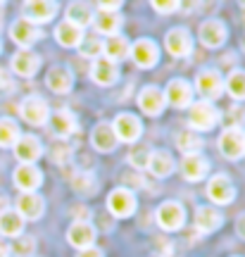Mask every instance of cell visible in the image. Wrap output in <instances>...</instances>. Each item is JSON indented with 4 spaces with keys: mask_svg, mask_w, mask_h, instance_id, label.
Here are the masks:
<instances>
[{
    "mask_svg": "<svg viewBox=\"0 0 245 257\" xmlns=\"http://www.w3.org/2000/svg\"><path fill=\"white\" fill-rule=\"evenodd\" d=\"M188 124L193 126V131H209L219 124V110L207 100H198L191 105L188 110Z\"/></svg>",
    "mask_w": 245,
    "mask_h": 257,
    "instance_id": "obj_1",
    "label": "cell"
},
{
    "mask_svg": "<svg viewBox=\"0 0 245 257\" xmlns=\"http://www.w3.org/2000/svg\"><path fill=\"white\" fill-rule=\"evenodd\" d=\"M157 224L162 226L164 231H179L186 224V210H183L179 202H162L160 207H157Z\"/></svg>",
    "mask_w": 245,
    "mask_h": 257,
    "instance_id": "obj_2",
    "label": "cell"
},
{
    "mask_svg": "<svg viewBox=\"0 0 245 257\" xmlns=\"http://www.w3.org/2000/svg\"><path fill=\"white\" fill-rule=\"evenodd\" d=\"M195 88L198 93L202 95V100H217L219 95L224 93V81H221V74L217 69H205V72L198 74V79H195Z\"/></svg>",
    "mask_w": 245,
    "mask_h": 257,
    "instance_id": "obj_3",
    "label": "cell"
},
{
    "mask_svg": "<svg viewBox=\"0 0 245 257\" xmlns=\"http://www.w3.org/2000/svg\"><path fill=\"white\" fill-rule=\"evenodd\" d=\"M219 150L228 160H238L245 155V131L240 128H226L219 136Z\"/></svg>",
    "mask_w": 245,
    "mask_h": 257,
    "instance_id": "obj_4",
    "label": "cell"
},
{
    "mask_svg": "<svg viewBox=\"0 0 245 257\" xmlns=\"http://www.w3.org/2000/svg\"><path fill=\"white\" fill-rule=\"evenodd\" d=\"M107 210L114 217H119V219L131 217L136 212V198H134V193L129 191V188H114L107 198Z\"/></svg>",
    "mask_w": 245,
    "mask_h": 257,
    "instance_id": "obj_5",
    "label": "cell"
},
{
    "mask_svg": "<svg viewBox=\"0 0 245 257\" xmlns=\"http://www.w3.org/2000/svg\"><path fill=\"white\" fill-rule=\"evenodd\" d=\"M112 128H114V136H117V141H124V143H134V141H138V138H141V134H143L141 119H138L136 114H129V112L117 114V119H114Z\"/></svg>",
    "mask_w": 245,
    "mask_h": 257,
    "instance_id": "obj_6",
    "label": "cell"
},
{
    "mask_svg": "<svg viewBox=\"0 0 245 257\" xmlns=\"http://www.w3.org/2000/svg\"><path fill=\"white\" fill-rule=\"evenodd\" d=\"M207 198L217 205H228L236 198V188L231 184V179L226 174H217L207 181Z\"/></svg>",
    "mask_w": 245,
    "mask_h": 257,
    "instance_id": "obj_7",
    "label": "cell"
},
{
    "mask_svg": "<svg viewBox=\"0 0 245 257\" xmlns=\"http://www.w3.org/2000/svg\"><path fill=\"white\" fill-rule=\"evenodd\" d=\"M22 117L29 121V124H34V126H41V124H46L48 117H50V110H48V102L41 98V95H29L27 100L22 102Z\"/></svg>",
    "mask_w": 245,
    "mask_h": 257,
    "instance_id": "obj_8",
    "label": "cell"
},
{
    "mask_svg": "<svg viewBox=\"0 0 245 257\" xmlns=\"http://www.w3.org/2000/svg\"><path fill=\"white\" fill-rule=\"evenodd\" d=\"M15 157H17L22 165H34L38 157L43 155V148H41V141L36 136H31V134H24V136L17 138V143H15Z\"/></svg>",
    "mask_w": 245,
    "mask_h": 257,
    "instance_id": "obj_9",
    "label": "cell"
},
{
    "mask_svg": "<svg viewBox=\"0 0 245 257\" xmlns=\"http://www.w3.org/2000/svg\"><path fill=\"white\" fill-rule=\"evenodd\" d=\"M129 55L134 57V62H136L138 67L150 69V67H155L157 60H160V50H157V46H155L150 38H141V41H136V43L131 46Z\"/></svg>",
    "mask_w": 245,
    "mask_h": 257,
    "instance_id": "obj_10",
    "label": "cell"
},
{
    "mask_svg": "<svg viewBox=\"0 0 245 257\" xmlns=\"http://www.w3.org/2000/svg\"><path fill=\"white\" fill-rule=\"evenodd\" d=\"M164 100H169L174 107H191L193 105V88L186 79H172L167 91H164Z\"/></svg>",
    "mask_w": 245,
    "mask_h": 257,
    "instance_id": "obj_11",
    "label": "cell"
},
{
    "mask_svg": "<svg viewBox=\"0 0 245 257\" xmlns=\"http://www.w3.org/2000/svg\"><path fill=\"white\" fill-rule=\"evenodd\" d=\"M12 179H15V186H17L19 191L36 193V188L41 186V181H43V174H41V169L34 165H19L17 169H15Z\"/></svg>",
    "mask_w": 245,
    "mask_h": 257,
    "instance_id": "obj_12",
    "label": "cell"
},
{
    "mask_svg": "<svg viewBox=\"0 0 245 257\" xmlns=\"http://www.w3.org/2000/svg\"><path fill=\"white\" fill-rule=\"evenodd\" d=\"M10 36H12V41H15L17 46H22V50H29V48L41 38V31L36 29V24H31V22H27V19L22 17V19H17V22L12 24Z\"/></svg>",
    "mask_w": 245,
    "mask_h": 257,
    "instance_id": "obj_13",
    "label": "cell"
},
{
    "mask_svg": "<svg viewBox=\"0 0 245 257\" xmlns=\"http://www.w3.org/2000/svg\"><path fill=\"white\" fill-rule=\"evenodd\" d=\"M198 36H200V43H202V46L219 48L226 41V27H224L219 19H207V22L200 24Z\"/></svg>",
    "mask_w": 245,
    "mask_h": 257,
    "instance_id": "obj_14",
    "label": "cell"
},
{
    "mask_svg": "<svg viewBox=\"0 0 245 257\" xmlns=\"http://www.w3.org/2000/svg\"><path fill=\"white\" fill-rule=\"evenodd\" d=\"M164 93L157 88V86H146L141 95H138V107L146 112L148 117H157L160 112L164 110Z\"/></svg>",
    "mask_w": 245,
    "mask_h": 257,
    "instance_id": "obj_15",
    "label": "cell"
},
{
    "mask_svg": "<svg viewBox=\"0 0 245 257\" xmlns=\"http://www.w3.org/2000/svg\"><path fill=\"white\" fill-rule=\"evenodd\" d=\"M46 212L43 198L36 193H22L17 198V214L22 219H41Z\"/></svg>",
    "mask_w": 245,
    "mask_h": 257,
    "instance_id": "obj_16",
    "label": "cell"
},
{
    "mask_svg": "<svg viewBox=\"0 0 245 257\" xmlns=\"http://www.w3.org/2000/svg\"><path fill=\"white\" fill-rule=\"evenodd\" d=\"M67 240L72 243L74 248L86 250L93 248V240H95V229H93L88 221H74L69 231H67Z\"/></svg>",
    "mask_w": 245,
    "mask_h": 257,
    "instance_id": "obj_17",
    "label": "cell"
},
{
    "mask_svg": "<svg viewBox=\"0 0 245 257\" xmlns=\"http://www.w3.org/2000/svg\"><path fill=\"white\" fill-rule=\"evenodd\" d=\"M164 46H167V50H169L174 57H186L193 50L191 34H188L186 29H172V31L167 34V38H164Z\"/></svg>",
    "mask_w": 245,
    "mask_h": 257,
    "instance_id": "obj_18",
    "label": "cell"
},
{
    "mask_svg": "<svg viewBox=\"0 0 245 257\" xmlns=\"http://www.w3.org/2000/svg\"><path fill=\"white\" fill-rule=\"evenodd\" d=\"M91 143L95 150H100V153H112L114 148H117V136H114V128H112V124H107V121H100L98 126L93 128L91 134Z\"/></svg>",
    "mask_w": 245,
    "mask_h": 257,
    "instance_id": "obj_19",
    "label": "cell"
},
{
    "mask_svg": "<svg viewBox=\"0 0 245 257\" xmlns=\"http://www.w3.org/2000/svg\"><path fill=\"white\" fill-rule=\"evenodd\" d=\"M91 76H93V81L100 83V86H112V83L117 81L119 69H117V64L109 62L107 57H98L91 67Z\"/></svg>",
    "mask_w": 245,
    "mask_h": 257,
    "instance_id": "obj_20",
    "label": "cell"
},
{
    "mask_svg": "<svg viewBox=\"0 0 245 257\" xmlns=\"http://www.w3.org/2000/svg\"><path fill=\"white\" fill-rule=\"evenodd\" d=\"M221 221H224L221 212H219L217 207H212V205L198 207V212H195V226H198V231H202V233L217 231L219 226H221Z\"/></svg>",
    "mask_w": 245,
    "mask_h": 257,
    "instance_id": "obj_21",
    "label": "cell"
},
{
    "mask_svg": "<svg viewBox=\"0 0 245 257\" xmlns=\"http://www.w3.org/2000/svg\"><path fill=\"white\" fill-rule=\"evenodd\" d=\"M38 67H41V60L31 50H19L12 57V72L19 76H34L38 72Z\"/></svg>",
    "mask_w": 245,
    "mask_h": 257,
    "instance_id": "obj_22",
    "label": "cell"
},
{
    "mask_svg": "<svg viewBox=\"0 0 245 257\" xmlns=\"http://www.w3.org/2000/svg\"><path fill=\"white\" fill-rule=\"evenodd\" d=\"M48 119H50V128H53L55 136L67 138L76 131V119H74V114L69 110H55Z\"/></svg>",
    "mask_w": 245,
    "mask_h": 257,
    "instance_id": "obj_23",
    "label": "cell"
},
{
    "mask_svg": "<svg viewBox=\"0 0 245 257\" xmlns=\"http://www.w3.org/2000/svg\"><path fill=\"white\" fill-rule=\"evenodd\" d=\"M207 169H209V162L202 155H183V160H181L183 179H188V181H200L202 176L207 174Z\"/></svg>",
    "mask_w": 245,
    "mask_h": 257,
    "instance_id": "obj_24",
    "label": "cell"
},
{
    "mask_svg": "<svg viewBox=\"0 0 245 257\" xmlns=\"http://www.w3.org/2000/svg\"><path fill=\"white\" fill-rule=\"evenodd\" d=\"M55 10H57L55 3H27L24 5V19L31 24H43V22H50L55 17Z\"/></svg>",
    "mask_w": 245,
    "mask_h": 257,
    "instance_id": "obj_25",
    "label": "cell"
},
{
    "mask_svg": "<svg viewBox=\"0 0 245 257\" xmlns=\"http://www.w3.org/2000/svg\"><path fill=\"white\" fill-rule=\"evenodd\" d=\"M146 169H150V174L157 176V179H164V176H169L174 172V160L169 153L155 150V153H150V160H148Z\"/></svg>",
    "mask_w": 245,
    "mask_h": 257,
    "instance_id": "obj_26",
    "label": "cell"
},
{
    "mask_svg": "<svg viewBox=\"0 0 245 257\" xmlns=\"http://www.w3.org/2000/svg\"><path fill=\"white\" fill-rule=\"evenodd\" d=\"M22 231H24V219L17 214V210L5 207V210L0 212V233L10 236V238H17Z\"/></svg>",
    "mask_w": 245,
    "mask_h": 257,
    "instance_id": "obj_27",
    "label": "cell"
},
{
    "mask_svg": "<svg viewBox=\"0 0 245 257\" xmlns=\"http://www.w3.org/2000/svg\"><path fill=\"white\" fill-rule=\"evenodd\" d=\"M93 27L98 34H105V36H119V29H121V17L117 12H98L93 17Z\"/></svg>",
    "mask_w": 245,
    "mask_h": 257,
    "instance_id": "obj_28",
    "label": "cell"
},
{
    "mask_svg": "<svg viewBox=\"0 0 245 257\" xmlns=\"http://www.w3.org/2000/svg\"><path fill=\"white\" fill-rule=\"evenodd\" d=\"M129 41L124 36H109L107 41H102V57H107L109 62L117 64V60H124L129 55Z\"/></svg>",
    "mask_w": 245,
    "mask_h": 257,
    "instance_id": "obj_29",
    "label": "cell"
},
{
    "mask_svg": "<svg viewBox=\"0 0 245 257\" xmlns=\"http://www.w3.org/2000/svg\"><path fill=\"white\" fill-rule=\"evenodd\" d=\"M55 38L64 48H76L83 38V29L74 27L69 22H62V24H57V29H55Z\"/></svg>",
    "mask_w": 245,
    "mask_h": 257,
    "instance_id": "obj_30",
    "label": "cell"
},
{
    "mask_svg": "<svg viewBox=\"0 0 245 257\" xmlns=\"http://www.w3.org/2000/svg\"><path fill=\"white\" fill-rule=\"evenodd\" d=\"M46 83L48 88L55 93H69V88H72V74L64 67H53L46 76Z\"/></svg>",
    "mask_w": 245,
    "mask_h": 257,
    "instance_id": "obj_31",
    "label": "cell"
},
{
    "mask_svg": "<svg viewBox=\"0 0 245 257\" xmlns=\"http://www.w3.org/2000/svg\"><path fill=\"white\" fill-rule=\"evenodd\" d=\"M64 22H69L74 27L83 29L86 24H91L93 22V15H91V5H86V3H72L69 8H67V19Z\"/></svg>",
    "mask_w": 245,
    "mask_h": 257,
    "instance_id": "obj_32",
    "label": "cell"
},
{
    "mask_svg": "<svg viewBox=\"0 0 245 257\" xmlns=\"http://www.w3.org/2000/svg\"><path fill=\"white\" fill-rule=\"evenodd\" d=\"M176 148L181 150L183 155H200V148H202V136L195 131H181L176 136Z\"/></svg>",
    "mask_w": 245,
    "mask_h": 257,
    "instance_id": "obj_33",
    "label": "cell"
},
{
    "mask_svg": "<svg viewBox=\"0 0 245 257\" xmlns=\"http://www.w3.org/2000/svg\"><path fill=\"white\" fill-rule=\"evenodd\" d=\"M19 136H22V134H19L17 121L10 119V117H3V119H0V148L15 146Z\"/></svg>",
    "mask_w": 245,
    "mask_h": 257,
    "instance_id": "obj_34",
    "label": "cell"
},
{
    "mask_svg": "<svg viewBox=\"0 0 245 257\" xmlns=\"http://www.w3.org/2000/svg\"><path fill=\"white\" fill-rule=\"evenodd\" d=\"M72 186L79 195H93L95 193V176L91 172H79L72 179Z\"/></svg>",
    "mask_w": 245,
    "mask_h": 257,
    "instance_id": "obj_35",
    "label": "cell"
},
{
    "mask_svg": "<svg viewBox=\"0 0 245 257\" xmlns=\"http://www.w3.org/2000/svg\"><path fill=\"white\" fill-rule=\"evenodd\" d=\"M226 91L231 93V98L236 100H245V72H233L226 81Z\"/></svg>",
    "mask_w": 245,
    "mask_h": 257,
    "instance_id": "obj_36",
    "label": "cell"
},
{
    "mask_svg": "<svg viewBox=\"0 0 245 257\" xmlns=\"http://www.w3.org/2000/svg\"><path fill=\"white\" fill-rule=\"evenodd\" d=\"M79 48H81L83 57H95V60L102 57V38H98V36H83Z\"/></svg>",
    "mask_w": 245,
    "mask_h": 257,
    "instance_id": "obj_37",
    "label": "cell"
},
{
    "mask_svg": "<svg viewBox=\"0 0 245 257\" xmlns=\"http://www.w3.org/2000/svg\"><path fill=\"white\" fill-rule=\"evenodd\" d=\"M148 160H150V153H148L146 148H134V150L129 153V165L136 167V169H146Z\"/></svg>",
    "mask_w": 245,
    "mask_h": 257,
    "instance_id": "obj_38",
    "label": "cell"
},
{
    "mask_svg": "<svg viewBox=\"0 0 245 257\" xmlns=\"http://www.w3.org/2000/svg\"><path fill=\"white\" fill-rule=\"evenodd\" d=\"M12 250L22 257L31 255V252H34V238H31V236H22L17 243H12Z\"/></svg>",
    "mask_w": 245,
    "mask_h": 257,
    "instance_id": "obj_39",
    "label": "cell"
},
{
    "mask_svg": "<svg viewBox=\"0 0 245 257\" xmlns=\"http://www.w3.org/2000/svg\"><path fill=\"white\" fill-rule=\"evenodd\" d=\"M240 121H245V112H240L238 107H231V112H228V128H240Z\"/></svg>",
    "mask_w": 245,
    "mask_h": 257,
    "instance_id": "obj_40",
    "label": "cell"
},
{
    "mask_svg": "<svg viewBox=\"0 0 245 257\" xmlns=\"http://www.w3.org/2000/svg\"><path fill=\"white\" fill-rule=\"evenodd\" d=\"M153 8L157 12H174V10L181 8V3H176V0H169V3H153Z\"/></svg>",
    "mask_w": 245,
    "mask_h": 257,
    "instance_id": "obj_41",
    "label": "cell"
},
{
    "mask_svg": "<svg viewBox=\"0 0 245 257\" xmlns=\"http://www.w3.org/2000/svg\"><path fill=\"white\" fill-rule=\"evenodd\" d=\"M98 8H100V12H117L121 8V3L119 0H114V3H100Z\"/></svg>",
    "mask_w": 245,
    "mask_h": 257,
    "instance_id": "obj_42",
    "label": "cell"
},
{
    "mask_svg": "<svg viewBox=\"0 0 245 257\" xmlns=\"http://www.w3.org/2000/svg\"><path fill=\"white\" fill-rule=\"evenodd\" d=\"M79 257H102V252H100L98 248H86L79 252Z\"/></svg>",
    "mask_w": 245,
    "mask_h": 257,
    "instance_id": "obj_43",
    "label": "cell"
},
{
    "mask_svg": "<svg viewBox=\"0 0 245 257\" xmlns=\"http://www.w3.org/2000/svg\"><path fill=\"white\" fill-rule=\"evenodd\" d=\"M236 231H238V236H240V238H245V214H240V217H238Z\"/></svg>",
    "mask_w": 245,
    "mask_h": 257,
    "instance_id": "obj_44",
    "label": "cell"
},
{
    "mask_svg": "<svg viewBox=\"0 0 245 257\" xmlns=\"http://www.w3.org/2000/svg\"><path fill=\"white\" fill-rule=\"evenodd\" d=\"M0 86H3V88H10V86H12V81H10V76L5 69H0Z\"/></svg>",
    "mask_w": 245,
    "mask_h": 257,
    "instance_id": "obj_45",
    "label": "cell"
},
{
    "mask_svg": "<svg viewBox=\"0 0 245 257\" xmlns=\"http://www.w3.org/2000/svg\"><path fill=\"white\" fill-rule=\"evenodd\" d=\"M8 255H10V245L0 238V257H8Z\"/></svg>",
    "mask_w": 245,
    "mask_h": 257,
    "instance_id": "obj_46",
    "label": "cell"
},
{
    "mask_svg": "<svg viewBox=\"0 0 245 257\" xmlns=\"http://www.w3.org/2000/svg\"><path fill=\"white\" fill-rule=\"evenodd\" d=\"M5 205H8V195H5V193H0V212L5 210Z\"/></svg>",
    "mask_w": 245,
    "mask_h": 257,
    "instance_id": "obj_47",
    "label": "cell"
},
{
    "mask_svg": "<svg viewBox=\"0 0 245 257\" xmlns=\"http://www.w3.org/2000/svg\"><path fill=\"white\" fill-rule=\"evenodd\" d=\"M0 29H3V15H0Z\"/></svg>",
    "mask_w": 245,
    "mask_h": 257,
    "instance_id": "obj_48",
    "label": "cell"
},
{
    "mask_svg": "<svg viewBox=\"0 0 245 257\" xmlns=\"http://www.w3.org/2000/svg\"><path fill=\"white\" fill-rule=\"evenodd\" d=\"M243 12H245V5H243Z\"/></svg>",
    "mask_w": 245,
    "mask_h": 257,
    "instance_id": "obj_49",
    "label": "cell"
},
{
    "mask_svg": "<svg viewBox=\"0 0 245 257\" xmlns=\"http://www.w3.org/2000/svg\"><path fill=\"white\" fill-rule=\"evenodd\" d=\"M153 257H160V255H153Z\"/></svg>",
    "mask_w": 245,
    "mask_h": 257,
    "instance_id": "obj_50",
    "label": "cell"
}]
</instances>
